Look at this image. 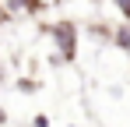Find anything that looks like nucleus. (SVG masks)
I'll list each match as a JSON object with an SVG mask.
<instances>
[{
	"mask_svg": "<svg viewBox=\"0 0 130 127\" xmlns=\"http://www.w3.org/2000/svg\"><path fill=\"white\" fill-rule=\"evenodd\" d=\"M46 32H49V39L56 46V57L63 64H74L77 60V46H81V32H77V25L70 18H60L53 21V25H46Z\"/></svg>",
	"mask_w": 130,
	"mask_h": 127,
	"instance_id": "obj_1",
	"label": "nucleus"
},
{
	"mask_svg": "<svg viewBox=\"0 0 130 127\" xmlns=\"http://www.w3.org/2000/svg\"><path fill=\"white\" fill-rule=\"evenodd\" d=\"M46 7V0H0V11H4V18H18V14H42Z\"/></svg>",
	"mask_w": 130,
	"mask_h": 127,
	"instance_id": "obj_2",
	"label": "nucleus"
},
{
	"mask_svg": "<svg viewBox=\"0 0 130 127\" xmlns=\"http://www.w3.org/2000/svg\"><path fill=\"white\" fill-rule=\"evenodd\" d=\"M109 42H112L116 49H123V53L130 57V25H127V21L112 25V32H109Z\"/></svg>",
	"mask_w": 130,
	"mask_h": 127,
	"instance_id": "obj_3",
	"label": "nucleus"
},
{
	"mask_svg": "<svg viewBox=\"0 0 130 127\" xmlns=\"http://www.w3.org/2000/svg\"><path fill=\"white\" fill-rule=\"evenodd\" d=\"M109 4H112V7H116V14L130 25V0H109Z\"/></svg>",
	"mask_w": 130,
	"mask_h": 127,
	"instance_id": "obj_4",
	"label": "nucleus"
},
{
	"mask_svg": "<svg viewBox=\"0 0 130 127\" xmlns=\"http://www.w3.org/2000/svg\"><path fill=\"white\" fill-rule=\"evenodd\" d=\"M32 127H49V117H46V113H35V117H32Z\"/></svg>",
	"mask_w": 130,
	"mask_h": 127,
	"instance_id": "obj_5",
	"label": "nucleus"
},
{
	"mask_svg": "<svg viewBox=\"0 0 130 127\" xmlns=\"http://www.w3.org/2000/svg\"><path fill=\"white\" fill-rule=\"evenodd\" d=\"M18 88H21V92H35V88H39V81H18Z\"/></svg>",
	"mask_w": 130,
	"mask_h": 127,
	"instance_id": "obj_6",
	"label": "nucleus"
},
{
	"mask_svg": "<svg viewBox=\"0 0 130 127\" xmlns=\"http://www.w3.org/2000/svg\"><path fill=\"white\" fill-rule=\"evenodd\" d=\"M0 124H7V113H4V109H0Z\"/></svg>",
	"mask_w": 130,
	"mask_h": 127,
	"instance_id": "obj_7",
	"label": "nucleus"
}]
</instances>
